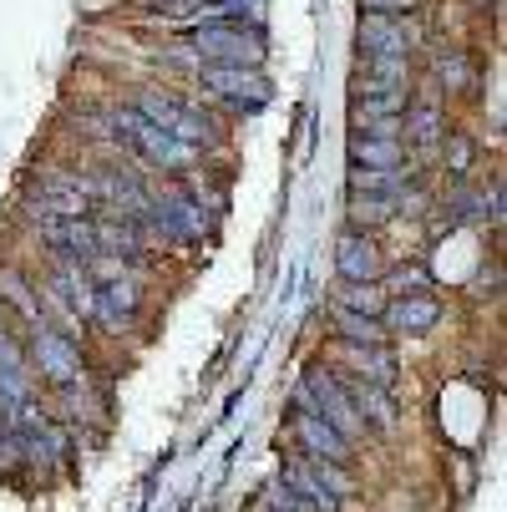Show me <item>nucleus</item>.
Here are the masks:
<instances>
[{"label":"nucleus","instance_id":"f257e3e1","mask_svg":"<svg viewBox=\"0 0 507 512\" xmlns=\"http://www.w3.org/2000/svg\"><path fill=\"white\" fill-rule=\"evenodd\" d=\"M112 132H117V142L127 153H137L148 168H158V173H193L198 168V148H188V142H178V137H168L163 127H153L148 117H137L132 107L122 112H112Z\"/></svg>","mask_w":507,"mask_h":512},{"label":"nucleus","instance_id":"f03ea898","mask_svg":"<svg viewBox=\"0 0 507 512\" xmlns=\"http://www.w3.org/2000/svg\"><path fill=\"white\" fill-rule=\"evenodd\" d=\"M26 360H31V371L36 381H46L51 391L71 386V381H82L87 376V355H82V340L51 325V320H36L26 325Z\"/></svg>","mask_w":507,"mask_h":512},{"label":"nucleus","instance_id":"7ed1b4c3","mask_svg":"<svg viewBox=\"0 0 507 512\" xmlns=\"http://www.w3.org/2000/svg\"><path fill=\"white\" fill-rule=\"evenodd\" d=\"M137 117H148L153 127H163L168 137H178V142H188V148H198V153H208L213 142H219V122H213L203 107H193V102H183V97H173V92H158V87H142L137 92V107H132Z\"/></svg>","mask_w":507,"mask_h":512},{"label":"nucleus","instance_id":"20e7f679","mask_svg":"<svg viewBox=\"0 0 507 512\" xmlns=\"http://www.w3.org/2000/svg\"><path fill=\"white\" fill-rule=\"evenodd\" d=\"M279 482L295 492L310 512H340V502L355 492L350 467H335V462H320V457H300V452L284 462Z\"/></svg>","mask_w":507,"mask_h":512},{"label":"nucleus","instance_id":"39448f33","mask_svg":"<svg viewBox=\"0 0 507 512\" xmlns=\"http://www.w3.org/2000/svg\"><path fill=\"white\" fill-rule=\"evenodd\" d=\"M198 92L213 107L259 112L269 102V77H264L259 66H198Z\"/></svg>","mask_w":507,"mask_h":512},{"label":"nucleus","instance_id":"423d86ee","mask_svg":"<svg viewBox=\"0 0 507 512\" xmlns=\"http://www.w3.org/2000/svg\"><path fill=\"white\" fill-rule=\"evenodd\" d=\"M198 66H259L264 61V36L249 26H229V21H213L193 36Z\"/></svg>","mask_w":507,"mask_h":512},{"label":"nucleus","instance_id":"0eeeda50","mask_svg":"<svg viewBox=\"0 0 507 512\" xmlns=\"http://www.w3.org/2000/svg\"><path fill=\"white\" fill-rule=\"evenodd\" d=\"M335 279L340 284H376V279H386V254H381L376 234L345 229L335 239Z\"/></svg>","mask_w":507,"mask_h":512},{"label":"nucleus","instance_id":"6e6552de","mask_svg":"<svg viewBox=\"0 0 507 512\" xmlns=\"http://www.w3.org/2000/svg\"><path fill=\"white\" fill-rule=\"evenodd\" d=\"M330 365L340 376L371 381V386H386V391H396V381H401V360H396L391 345H345V340H335V360Z\"/></svg>","mask_w":507,"mask_h":512},{"label":"nucleus","instance_id":"1a4fd4ad","mask_svg":"<svg viewBox=\"0 0 507 512\" xmlns=\"http://www.w3.org/2000/svg\"><path fill=\"white\" fill-rule=\"evenodd\" d=\"M289 436H295L300 457H320V462H335V467H350L355 462V442H345L330 421H320L305 406H295V416H289Z\"/></svg>","mask_w":507,"mask_h":512},{"label":"nucleus","instance_id":"9d476101","mask_svg":"<svg viewBox=\"0 0 507 512\" xmlns=\"http://www.w3.org/2000/svg\"><path fill=\"white\" fill-rule=\"evenodd\" d=\"M381 325L386 335H426L442 325V300L431 295V289H406V295H391L386 310H381Z\"/></svg>","mask_w":507,"mask_h":512},{"label":"nucleus","instance_id":"9b49d317","mask_svg":"<svg viewBox=\"0 0 507 512\" xmlns=\"http://www.w3.org/2000/svg\"><path fill=\"white\" fill-rule=\"evenodd\" d=\"M345 391H350V406H355L360 426H366V442H386V436H396V421H401L396 391L371 386V381H355V376H345Z\"/></svg>","mask_w":507,"mask_h":512},{"label":"nucleus","instance_id":"f8f14e48","mask_svg":"<svg viewBox=\"0 0 507 512\" xmlns=\"http://www.w3.org/2000/svg\"><path fill=\"white\" fill-rule=\"evenodd\" d=\"M31 229H36V239H41L56 259H77V264L97 259L92 218H51V213H41V218H31Z\"/></svg>","mask_w":507,"mask_h":512},{"label":"nucleus","instance_id":"ddd939ff","mask_svg":"<svg viewBox=\"0 0 507 512\" xmlns=\"http://www.w3.org/2000/svg\"><path fill=\"white\" fill-rule=\"evenodd\" d=\"M396 127H401V122L355 127V137H350V163H355V168H381V173L406 168V142L396 137Z\"/></svg>","mask_w":507,"mask_h":512},{"label":"nucleus","instance_id":"4468645a","mask_svg":"<svg viewBox=\"0 0 507 512\" xmlns=\"http://www.w3.org/2000/svg\"><path fill=\"white\" fill-rule=\"evenodd\" d=\"M411 112V87L386 82H355V127H386Z\"/></svg>","mask_w":507,"mask_h":512},{"label":"nucleus","instance_id":"2eb2a0df","mask_svg":"<svg viewBox=\"0 0 507 512\" xmlns=\"http://www.w3.org/2000/svg\"><path fill=\"white\" fill-rule=\"evenodd\" d=\"M92 173H51L41 183V213L51 218H92Z\"/></svg>","mask_w":507,"mask_h":512},{"label":"nucleus","instance_id":"dca6fc26","mask_svg":"<svg viewBox=\"0 0 507 512\" xmlns=\"http://www.w3.org/2000/svg\"><path fill=\"white\" fill-rule=\"evenodd\" d=\"M360 51H366V56L411 61V51H416V26H411L406 16H366V21H360Z\"/></svg>","mask_w":507,"mask_h":512},{"label":"nucleus","instance_id":"f3484780","mask_svg":"<svg viewBox=\"0 0 507 512\" xmlns=\"http://www.w3.org/2000/svg\"><path fill=\"white\" fill-rule=\"evenodd\" d=\"M92 239H97V254H112V259H127V264L153 249V239L142 234L137 218H112V213L92 218Z\"/></svg>","mask_w":507,"mask_h":512},{"label":"nucleus","instance_id":"a211bd4d","mask_svg":"<svg viewBox=\"0 0 507 512\" xmlns=\"http://www.w3.org/2000/svg\"><path fill=\"white\" fill-rule=\"evenodd\" d=\"M401 122H406V148H416V153H437L442 137L452 132L447 127V112L437 102H411V112Z\"/></svg>","mask_w":507,"mask_h":512},{"label":"nucleus","instance_id":"6ab92c4d","mask_svg":"<svg viewBox=\"0 0 507 512\" xmlns=\"http://www.w3.org/2000/svg\"><path fill=\"white\" fill-rule=\"evenodd\" d=\"M0 310H16L26 325L46 320L41 315V284H31L21 269H0Z\"/></svg>","mask_w":507,"mask_h":512},{"label":"nucleus","instance_id":"aec40b11","mask_svg":"<svg viewBox=\"0 0 507 512\" xmlns=\"http://www.w3.org/2000/svg\"><path fill=\"white\" fill-rule=\"evenodd\" d=\"M330 330H335V340H345V345H391V335H386L381 320L355 315V310H340V305H330Z\"/></svg>","mask_w":507,"mask_h":512},{"label":"nucleus","instance_id":"412c9836","mask_svg":"<svg viewBox=\"0 0 507 512\" xmlns=\"http://www.w3.org/2000/svg\"><path fill=\"white\" fill-rule=\"evenodd\" d=\"M386 300H391V289H386V279H376V284H335V300H330V305H340V310H355V315H371V320H381Z\"/></svg>","mask_w":507,"mask_h":512},{"label":"nucleus","instance_id":"4be33fe9","mask_svg":"<svg viewBox=\"0 0 507 512\" xmlns=\"http://www.w3.org/2000/svg\"><path fill=\"white\" fill-rule=\"evenodd\" d=\"M401 213L396 198L386 193H350V229H376V224H391Z\"/></svg>","mask_w":507,"mask_h":512},{"label":"nucleus","instance_id":"5701e85b","mask_svg":"<svg viewBox=\"0 0 507 512\" xmlns=\"http://www.w3.org/2000/svg\"><path fill=\"white\" fill-rule=\"evenodd\" d=\"M431 77H437V87H447V97H457V92L472 87V61L462 51H442L431 61Z\"/></svg>","mask_w":507,"mask_h":512},{"label":"nucleus","instance_id":"b1692460","mask_svg":"<svg viewBox=\"0 0 507 512\" xmlns=\"http://www.w3.org/2000/svg\"><path fill=\"white\" fill-rule=\"evenodd\" d=\"M442 163H447L452 178H467L472 163H477V142H472L467 132H447V137H442Z\"/></svg>","mask_w":507,"mask_h":512},{"label":"nucleus","instance_id":"393cba45","mask_svg":"<svg viewBox=\"0 0 507 512\" xmlns=\"http://www.w3.org/2000/svg\"><path fill=\"white\" fill-rule=\"evenodd\" d=\"M366 82H386V87H411V61H396V56H371V71Z\"/></svg>","mask_w":507,"mask_h":512},{"label":"nucleus","instance_id":"a878e982","mask_svg":"<svg viewBox=\"0 0 507 512\" xmlns=\"http://www.w3.org/2000/svg\"><path fill=\"white\" fill-rule=\"evenodd\" d=\"M259 512H310V507H305V502H300L295 492H289V487H284V482L274 477V482H269V487L259 492Z\"/></svg>","mask_w":507,"mask_h":512},{"label":"nucleus","instance_id":"bb28decb","mask_svg":"<svg viewBox=\"0 0 507 512\" xmlns=\"http://www.w3.org/2000/svg\"><path fill=\"white\" fill-rule=\"evenodd\" d=\"M416 0H360V11L366 16H411Z\"/></svg>","mask_w":507,"mask_h":512}]
</instances>
